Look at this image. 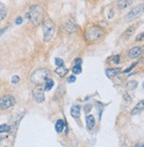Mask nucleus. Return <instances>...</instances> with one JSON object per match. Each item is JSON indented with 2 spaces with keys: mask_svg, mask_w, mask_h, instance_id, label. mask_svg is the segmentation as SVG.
I'll return each mask as SVG.
<instances>
[{
  "mask_svg": "<svg viewBox=\"0 0 144 147\" xmlns=\"http://www.w3.org/2000/svg\"><path fill=\"white\" fill-rule=\"evenodd\" d=\"M27 19L33 25H38L44 19V10L40 5H34L30 7L29 11L26 13Z\"/></svg>",
  "mask_w": 144,
  "mask_h": 147,
  "instance_id": "obj_1",
  "label": "nucleus"
},
{
  "mask_svg": "<svg viewBox=\"0 0 144 147\" xmlns=\"http://www.w3.org/2000/svg\"><path fill=\"white\" fill-rule=\"evenodd\" d=\"M104 31L101 27L96 25H92L87 28L85 30V39L89 42V43H93V42H96L100 40L102 36H104Z\"/></svg>",
  "mask_w": 144,
  "mask_h": 147,
  "instance_id": "obj_2",
  "label": "nucleus"
},
{
  "mask_svg": "<svg viewBox=\"0 0 144 147\" xmlns=\"http://www.w3.org/2000/svg\"><path fill=\"white\" fill-rule=\"evenodd\" d=\"M43 34H44V41L45 43L50 41L53 38L55 35V31H56V26L54 22L51 19L48 18L45 19L43 22Z\"/></svg>",
  "mask_w": 144,
  "mask_h": 147,
  "instance_id": "obj_3",
  "label": "nucleus"
},
{
  "mask_svg": "<svg viewBox=\"0 0 144 147\" xmlns=\"http://www.w3.org/2000/svg\"><path fill=\"white\" fill-rule=\"evenodd\" d=\"M50 72L45 69V68H40L35 70L32 75L31 77H30V80H31L32 82L35 83V84L39 85L42 84L43 82H45V81L50 78Z\"/></svg>",
  "mask_w": 144,
  "mask_h": 147,
  "instance_id": "obj_4",
  "label": "nucleus"
},
{
  "mask_svg": "<svg viewBox=\"0 0 144 147\" xmlns=\"http://www.w3.org/2000/svg\"><path fill=\"white\" fill-rule=\"evenodd\" d=\"M144 13V4H140L133 7L132 10L126 14L125 16V22L127 23L131 22L133 20H135L136 19L140 18Z\"/></svg>",
  "mask_w": 144,
  "mask_h": 147,
  "instance_id": "obj_5",
  "label": "nucleus"
},
{
  "mask_svg": "<svg viewBox=\"0 0 144 147\" xmlns=\"http://www.w3.org/2000/svg\"><path fill=\"white\" fill-rule=\"evenodd\" d=\"M15 105V98L12 95H5L0 98V109L5 110Z\"/></svg>",
  "mask_w": 144,
  "mask_h": 147,
  "instance_id": "obj_6",
  "label": "nucleus"
},
{
  "mask_svg": "<svg viewBox=\"0 0 144 147\" xmlns=\"http://www.w3.org/2000/svg\"><path fill=\"white\" fill-rule=\"evenodd\" d=\"M33 98L36 103H43L45 99L44 97V88L39 84L33 90Z\"/></svg>",
  "mask_w": 144,
  "mask_h": 147,
  "instance_id": "obj_7",
  "label": "nucleus"
},
{
  "mask_svg": "<svg viewBox=\"0 0 144 147\" xmlns=\"http://www.w3.org/2000/svg\"><path fill=\"white\" fill-rule=\"evenodd\" d=\"M144 52V47L143 46H135L132 49H130L127 52V56L130 59H136L140 56H141Z\"/></svg>",
  "mask_w": 144,
  "mask_h": 147,
  "instance_id": "obj_8",
  "label": "nucleus"
},
{
  "mask_svg": "<svg viewBox=\"0 0 144 147\" xmlns=\"http://www.w3.org/2000/svg\"><path fill=\"white\" fill-rule=\"evenodd\" d=\"M143 110H144V99L138 102L135 105V107H133L132 109V111H131V115H132V116H135V115H137V114L141 113Z\"/></svg>",
  "mask_w": 144,
  "mask_h": 147,
  "instance_id": "obj_9",
  "label": "nucleus"
},
{
  "mask_svg": "<svg viewBox=\"0 0 144 147\" xmlns=\"http://www.w3.org/2000/svg\"><path fill=\"white\" fill-rule=\"evenodd\" d=\"M63 28H64V30L66 31V33L73 34V33H74L75 31L77 30V26L74 22H66L64 24Z\"/></svg>",
  "mask_w": 144,
  "mask_h": 147,
  "instance_id": "obj_10",
  "label": "nucleus"
},
{
  "mask_svg": "<svg viewBox=\"0 0 144 147\" xmlns=\"http://www.w3.org/2000/svg\"><path fill=\"white\" fill-rule=\"evenodd\" d=\"M133 2V0H117V6L119 10H125L129 7Z\"/></svg>",
  "mask_w": 144,
  "mask_h": 147,
  "instance_id": "obj_11",
  "label": "nucleus"
},
{
  "mask_svg": "<svg viewBox=\"0 0 144 147\" xmlns=\"http://www.w3.org/2000/svg\"><path fill=\"white\" fill-rule=\"evenodd\" d=\"M86 124H87V129L88 130H92L95 128L96 121L93 115H88L86 117Z\"/></svg>",
  "mask_w": 144,
  "mask_h": 147,
  "instance_id": "obj_12",
  "label": "nucleus"
},
{
  "mask_svg": "<svg viewBox=\"0 0 144 147\" xmlns=\"http://www.w3.org/2000/svg\"><path fill=\"white\" fill-rule=\"evenodd\" d=\"M71 115L74 119H79L80 116V107L79 105H74L71 108Z\"/></svg>",
  "mask_w": 144,
  "mask_h": 147,
  "instance_id": "obj_13",
  "label": "nucleus"
},
{
  "mask_svg": "<svg viewBox=\"0 0 144 147\" xmlns=\"http://www.w3.org/2000/svg\"><path fill=\"white\" fill-rule=\"evenodd\" d=\"M121 71L120 67H115V68H106L105 69V74L109 78L115 77Z\"/></svg>",
  "mask_w": 144,
  "mask_h": 147,
  "instance_id": "obj_14",
  "label": "nucleus"
},
{
  "mask_svg": "<svg viewBox=\"0 0 144 147\" xmlns=\"http://www.w3.org/2000/svg\"><path fill=\"white\" fill-rule=\"evenodd\" d=\"M55 73L59 76V77H64L66 74L68 73V69L63 65V66H59L55 69Z\"/></svg>",
  "mask_w": 144,
  "mask_h": 147,
  "instance_id": "obj_15",
  "label": "nucleus"
},
{
  "mask_svg": "<svg viewBox=\"0 0 144 147\" xmlns=\"http://www.w3.org/2000/svg\"><path fill=\"white\" fill-rule=\"evenodd\" d=\"M66 126V123L64 121V120L62 119H59L57 121L56 124H55V129L58 133H61L63 130H64V128Z\"/></svg>",
  "mask_w": 144,
  "mask_h": 147,
  "instance_id": "obj_16",
  "label": "nucleus"
},
{
  "mask_svg": "<svg viewBox=\"0 0 144 147\" xmlns=\"http://www.w3.org/2000/svg\"><path fill=\"white\" fill-rule=\"evenodd\" d=\"M7 15V10L5 5L0 1V22H2L4 19H5Z\"/></svg>",
  "mask_w": 144,
  "mask_h": 147,
  "instance_id": "obj_17",
  "label": "nucleus"
},
{
  "mask_svg": "<svg viewBox=\"0 0 144 147\" xmlns=\"http://www.w3.org/2000/svg\"><path fill=\"white\" fill-rule=\"evenodd\" d=\"M136 30V28L135 26H132V27H129L125 32H124V36L125 38H129L130 36H132L133 35V33L135 32Z\"/></svg>",
  "mask_w": 144,
  "mask_h": 147,
  "instance_id": "obj_18",
  "label": "nucleus"
},
{
  "mask_svg": "<svg viewBox=\"0 0 144 147\" xmlns=\"http://www.w3.org/2000/svg\"><path fill=\"white\" fill-rule=\"evenodd\" d=\"M54 86V81L50 78H48L46 81H45V86H44V90L46 91H50L52 87Z\"/></svg>",
  "mask_w": 144,
  "mask_h": 147,
  "instance_id": "obj_19",
  "label": "nucleus"
},
{
  "mask_svg": "<svg viewBox=\"0 0 144 147\" xmlns=\"http://www.w3.org/2000/svg\"><path fill=\"white\" fill-rule=\"evenodd\" d=\"M138 86V82L136 81H130L127 83V89L129 90H135Z\"/></svg>",
  "mask_w": 144,
  "mask_h": 147,
  "instance_id": "obj_20",
  "label": "nucleus"
},
{
  "mask_svg": "<svg viewBox=\"0 0 144 147\" xmlns=\"http://www.w3.org/2000/svg\"><path fill=\"white\" fill-rule=\"evenodd\" d=\"M82 71V68H81V65L80 64H75L73 68H72V72H73L74 75H80Z\"/></svg>",
  "mask_w": 144,
  "mask_h": 147,
  "instance_id": "obj_21",
  "label": "nucleus"
},
{
  "mask_svg": "<svg viewBox=\"0 0 144 147\" xmlns=\"http://www.w3.org/2000/svg\"><path fill=\"white\" fill-rule=\"evenodd\" d=\"M11 130V127L7 124H2L0 125V134L1 133H6Z\"/></svg>",
  "mask_w": 144,
  "mask_h": 147,
  "instance_id": "obj_22",
  "label": "nucleus"
},
{
  "mask_svg": "<svg viewBox=\"0 0 144 147\" xmlns=\"http://www.w3.org/2000/svg\"><path fill=\"white\" fill-rule=\"evenodd\" d=\"M111 60L112 62L114 63V64H119L120 63V56L119 55H114L112 58H111Z\"/></svg>",
  "mask_w": 144,
  "mask_h": 147,
  "instance_id": "obj_23",
  "label": "nucleus"
},
{
  "mask_svg": "<svg viewBox=\"0 0 144 147\" xmlns=\"http://www.w3.org/2000/svg\"><path fill=\"white\" fill-rule=\"evenodd\" d=\"M55 64L59 67V66H63L64 65V61L62 59H59V58H56L55 59Z\"/></svg>",
  "mask_w": 144,
  "mask_h": 147,
  "instance_id": "obj_24",
  "label": "nucleus"
},
{
  "mask_svg": "<svg viewBox=\"0 0 144 147\" xmlns=\"http://www.w3.org/2000/svg\"><path fill=\"white\" fill-rule=\"evenodd\" d=\"M135 41H136V42H141V41H144V32L140 33V34L135 37Z\"/></svg>",
  "mask_w": 144,
  "mask_h": 147,
  "instance_id": "obj_25",
  "label": "nucleus"
},
{
  "mask_svg": "<svg viewBox=\"0 0 144 147\" xmlns=\"http://www.w3.org/2000/svg\"><path fill=\"white\" fill-rule=\"evenodd\" d=\"M137 63H138V62H135V63H133V64H132V65H131V66H130L129 67H127V69L124 70V73H129L130 71H132L133 67H135V66L137 65Z\"/></svg>",
  "mask_w": 144,
  "mask_h": 147,
  "instance_id": "obj_26",
  "label": "nucleus"
},
{
  "mask_svg": "<svg viewBox=\"0 0 144 147\" xmlns=\"http://www.w3.org/2000/svg\"><path fill=\"white\" fill-rule=\"evenodd\" d=\"M76 81V76H70L67 79V82L68 83H73V82H75Z\"/></svg>",
  "mask_w": 144,
  "mask_h": 147,
  "instance_id": "obj_27",
  "label": "nucleus"
},
{
  "mask_svg": "<svg viewBox=\"0 0 144 147\" xmlns=\"http://www.w3.org/2000/svg\"><path fill=\"white\" fill-rule=\"evenodd\" d=\"M19 82V77L18 76H13V78H12V83L16 84V83H18Z\"/></svg>",
  "mask_w": 144,
  "mask_h": 147,
  "instance_id": "obj_28",
  "label": "nucleus"
},
{
  "mask_svg": "<svg viewBox=\"0 0 144 147\" xmlns=\"http://www.w3.org/2000/svg\"><path fill=\"white\" fill-rule=\"evenodd\" d=\"M22 22H23V19L21 17H18L15 20L16 25H20V24H22Z\"/></svg>",
  "mask_w": 144,
  "mask_h": 147,
  "instance_id": "obj_29",
  "label": "nucleus"
},
{
  "mask_svg": "<svg viewBox=\"0 0 144 147\" xmlns=\"http://www.w3.org/2000/svg\"><path fill=\"white\" fill-rule=\"evenodd\" d=\"M74 63H75V64H80V65H81L82 60H81L80 59H76L74 60Z\"/></svg>",
  "mask_w": 144,
  "mask_h": 147,
  "instance_id": "obj_30",
  "label": "nucleus"
},
{
  "mask_svg": "<svg viewBox=\"0 0 144 147\" xmlns=\"http://www.w3.org/2000/svg\"><path fill=\"white\" fill-rule=\"evenodd\" d=\"M129 97H130V96L128 95L127 93H126L125 95H124V98H125V99H127V100H128V101H131V98H129Z\"/></svg>",
  "mask_w": 144,
  "mask_h": 147,
  "instance_id": "obj_31",
  "label": "nucleus"
},
{
  "mask_svg": "<svg viewBox=\"0 0 144 147\" xmlns=\"http://www.w3.org/2000/svg\"><path fill=\"white\" fill-rule=\"evenodd\" d=\"M7 29V28H3V29H0V36H1L3 34H4V32H5V31Z\"/></svg>",
  "mask_w": 144,
  "mask_h": 147,
  "instance_id": "obj_32",
  "label": "nucleus"
},
{
  "mask_svg": "<svg viewBox=\"0 0 144 147\" xmlns=\"http://www.w3.org/2000/svg\"><path fill=\"white\" fill-rule=\"evenodd\" d=\"M135 146H136V147H139V146L144 147V144H141V143H140V144H135Z\"/></svg>",
  "mask_w": 144,
  "mask_h": 147,
  "instance_id": "obj_33",
  "label": "nucleus"
},
{
  "mask_svg": "<svg viewBox=\"0 0 144 147\" xmlns=\"http://www.w3.org/2000/svg\"><path fill=\"white\" fill-rule=\"evenodd\" d=\"M141 56H142L141 57V61H142V63H144V52H143V54Z\"/></svg>",
  "mask_w": 144,
  "mask_h": 147,
  "instance_id": "obj_34",
  "label": "nucleus"
},
{
  "mask_svg": "<svg viewBox=\"0 0 144 147\" xmlns=\"http://www.w3.org/2000/svg\"><path fill=\"white\" fill-rule=\"evenodd\" d=\"M2 139H3V138H1V136H0V143H1V141H2Z\"/></svg>",
  "mask_w": 144,
  "mask_h": 147,
  "instance_id": "obj_35",
  "label": "nucleus"
},
{
  "mask_svg": "<svg viewBox=\"0 0 144 147\" xmlns=\"http://www.w3.org/2000/svg\"><path fill=\"white\" fill-rule=\"evenodd\" d=\"M142 88L144 89V82H143V83H142Z\"/></svg>",
  "mask_w": 144,
  "mask_h": 147,
  "instance_id": "obj_36",
  "label": "nucleus"
}]
</instances>
